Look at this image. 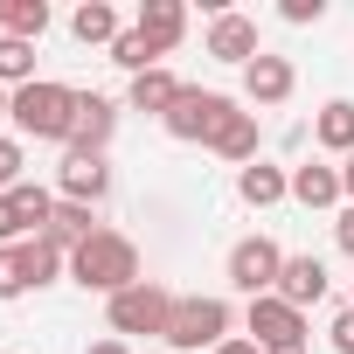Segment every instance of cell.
<instances>
[{"instance_id":"8","label":"cell","mask_w":354,"mask_h":354,"mask_svg":"<svg viewBox=\"0 0 354 354\" xmlns=\"http://www.w3.org/2000/svg\"><path fill=\"white\" fill-rule=\"evenodd\" d=\"M49 216H56V195L35 188V181H21L15 195H0V243H28V236H42Z\"/></svg>"},{"instance_id":"24","label":"cell","mask_w":354,"mask_h":354,"mask_svg":"<svg viewBox=\"0 0 354 354\" xmlns=\"http://www.w3.org/2000/svg\"><path fill=\"white\" fill-rule=\"evenodd\" d=\"M21 84H35V42L0 35V91H21Z\"/></svg>"},{"instance_id":"36","label":"cell","mask_w":354,"mask_h":354,"mask_svg":"<svg viewBox=\"0 0 354 354\" xmlns=\"http://www.w3.org/2000/svg\"><path fill=\"white\" fill-rule=\"evenodd\" d=\"M0 354H8V347H0Z\"/></svg>"},{"instance_id":"26","label":"cell","mask_w":354,"mask_h":354,"mask_svg":"<svg viewBox=\"0 0 354 354\" xmlns=\"http://www.w3.org/2000/svg\"><path fill=\"white\" fill-rule=\"evenodd\" d=\"M21 167H28V146L0 132V195H15V188H21Z\"/></svg>"},{"instance_id":"23","label":"cell","mask_w":354,"mask_h":354,"mask_svg":"<svg viewBox=\"0 0 354 354\" xmlns=\"http://www.w3.org/2000/svg\"><path fill=\"white\" fill-rule=\"evenodd\" d=\"M21 250V278H28V292H42V285H56L63 271H70V257L49 243V236H28V243H15Z\"/></svg>"},{"instance_id":"1","label":"cell","mask_w":354,"mask_h":354,"mask_svg":"<svg viewBox=\"0 0 354 354\" xmlns=\"http://www.w3.org/2000/svg\"><path fill=\"white\" fill-rule=\"evenodd\" d=\"M146 271H139V243L125 236V230H97L91 243H77L70 250V285H84V292H97V299H118L125 285H139Z\"/></svg>"},{"instance_id":"27","label":"cell","mask_w":354,"mask_h":354,"mask_svg":"<svg viewBox=\"0 0 354 354\" xmlns=\"http://www.w3.org/2000/svg\"><path fill=\"white\" fill-rule=\"evenodd\" d=\"M8 299H28V278H21V250L0 243V306Z\"/></svg>"},{"instance_id":"11","label":"cell","mask_w":354,"mask_h":354,"mask_svg":"<svg viewBox=\"0 0 354 354\" xmlns=\"http://www.w3.org/2000/svg\"><path fill=\"white\" fill-rule=\"evenodd\" d=\"M299 91V70H292V56H257L250 70H243V104H257V111H278L285 97Z\"/></svg>"},{"instance_id":"28","label":"cell","mask_w":354,"mask_h":354,"mask_svg":"<svg viewBox=\"0 0 354 354\" xmlns=\"http://www.w3.org/2000/svg\"><path fill=\"white\" fill-rule=\"evenodd\" d=\"M278 15H285L292 28H313V21L326 15V0H278Z\"/></svg>"},{"instance_id":"2","label":"cell","mask_w":354,"mask_h":354,"mask_svg":"<svg viewBox=\"0 0 354 354\" xmlns=\"http://www.w3.org/2000/svg\"><path fill=\"white\" fill-rule=\"evenodd\" d=\"M15 132L21 139H49V146H70L77 132V91L56 84V77H35L15 91Z\"/></svg>"},{"instance_id":"16","label":"cell","mask_w":354,"mask_h":354,"mask_svg":"<svg viewBox=\"0 0 354 354\" xmlns=\"http://www.w3.org/2000/svg\"><path fill=\"white\" fill-rule=\"evenodd\" d=\"M181 91H188V84H181V77H174V70L160 63V70H146V77H132V84H125V111L167 118V111H174V97H181Z\"/></svg>"},{"instance_id":"14","label":"cell","mask_w":354,"mask_h":354,"mask_svg":"<svg viewBox=\"0 0 354 354\" xmlns=\"http://www.w3.org/2000/svg\"><path fill=\"white\" fill-rule=\"evenodd\" d=\"M278 299H285V306H299V313H306V306H319V299H326V264H319L313 250H299V257L285 250V271H278Z\"/></svg>"},{"instance_id":"22","label":"cell","mask_w":354,"mask_h":354,"mask_svg":"<svg viewBox=\"0 0 354 354\" xmlns=\"http://www.w3.org/2000/svg\"><path fill=\"white\" fill-rule=\"evenodd\" d=\"M49 0H0V35H15V42H42L49 35Z\"/></svg>"},{"instance_id":"4","label":"cell","mask_w":354,"mask_h":354,"mask_svg":"<svg viewBox=\"0 0 354 354\" xmlns=\"http://www.w3.org/2000/svg\"><path fill=\"white\" fill-rule=\"evenodd\" d=\"M167 313H174V292H167L160 278H139V285H125L118 299H104V319H111L118 340H132V333L160 340V333H167Z\"/></svg>"},{"instance_id":"20","label":"cell","mask_w":354,"mask_h":354,"mask_svg":"<svg viewBox=\"0 0 354 354\" xmlns=\"http://www.w3.org/2000/svg\"><path fill=\"white\" fill-rule=\"evenodd\" d=\"M97 230H104V223H97V209H84V202H56V216H49V230H42V236L70 257V250H77V243H91Z\"/></svg>"},{"instance_id":"12","label":"cell","mask_w":354,"mask_h":354,"mask_svg":"<svg viewBox=\"0 0 354 354\" xmlns=\"http://www.w3.org/2000/svg\"><path fill=\"white\" fill-rule=\"evenodd\" d=\"M111 132H118V104L104 91H77V132H70L63 153H104Z\"/></svg>"},{"instance_id":"3","label":"cell","mask_w":354,"mask_h":354,"mask_svg":"<svg viewBox=\"0 0 354 354\" xmlns=\"http://www.w3.org/2000/svg\"><path fill=\"white\" fill-rule=\"evenodd\" d=\"M230 326H236V313H230V299H216V292H195V299H174V313H167V347L174 354H216L223 340H230Z\"/></svg>"},{"instance_id":"19","label":"cell","mask_w":354,"mask_h":354,"mask_svg":"<svg viewBox=\"0 0 354 354\" xmlns=\"http://www.w3.org/2000/svg\"><path fill=\"white\" fill-rule=\"evenodd\" d=\"M209 153H216V160H230V167H250V160H257V111H243V104H236V111L223 118V132H216V146H209Z\"/></svg>"},{"instance_id":"13","label":"cell","mask_w":354,"mask_h":354,"mask_svg":"<svg viewBox=\"0 0 354 354\" xmlns=\"http://www.w3.org/2000/svg\"><path fill=\"white\" fill-rule=\"evenodd\" d=\"M132 28L146 35L153 56H174L181 35H188V8H181V0H139V21H132Z\"/></svg>"},{"instance_id":"17","label":"cell","mask_w":354,"mask_h":354,"mask_svg":"<svg viewBox=\"0 0 354 354\" xmlns=\"http://www.w3.org/2000/svg\"><path fill=\"white\" fill-rule=\"evenodd\" d=\"M292 202H299V209H333V202H347V195H340V167L299 160V167H292Z\"/></svg>"},{"instance_id":"18","label":"cell","mask_w":354,"mask_h":354,"mask_svg":"<svg viewBox=\"0 0 354 354\" xmlns=\"http://www.w3.org/2000/svg\"><path fill=\"white\" fill-rule=\"evenodd\" d=\"M70 35H77L84 49H111V42L125 35V21H118V8H111V0H84V8L70 15Z\"/></svg>"},{"instance_id":"25","label":"cell","mask_w":354,"mask_h":354,"mask_svg":"<svg viewBox=\"0 0 354 354\" xmlns=\"http://www.w3.org/2000/svg\"><path fill=\"white\" fill-rule=\"evenodd\" d=\"M111 63H118V70H132V77H146V70H160V56L146 49V35H139V28H125V35L111 42Z\"/></svg>"},{"instance_id":"32","label":"cell","mask_w":354,"mask_h":354,"mask_svg":"<svg viewBox=\"0 0 354 354\" xmlns=\"http://www.w3.org/2000/svg\"><path fill=\"white\" fill-rule=\"evenodd\" d=\"M84 354H132V347H125V340H118V333H104V340H91V347H84Z\"/></svg>"},{"instance_id":"30","label":"cell","mask_w":354,"mask_h":354,"mask_svg":"<svg viewBox=\"0 0 354 354\" xmlns=\"http://www.w3.org/2000/svg\"><path fill=\"white\" fill-rule=\"evenodd\" d=\"M333 243H340V250H347V257H354V202H347V209H340V216H333Z\"/></svg>"},{"instance_id":"21","label":"cell","mask_w":354,"mask_h":354,"mask_svg":"<svg viewBox=\"0 0 354 354\" xmlns=\"http://www.w3.org/2000/svg\"><path fill=\"white\" fill-rule=\"evenodd\" d=\"M313 139L326 146V153H354V97H326L319 104V118H313Z\"/></svg>"},{"instance_id":"15","label":"cell","mask_w":354,"mask_h":354,"mask_svg":"<svg viewBox=\"0 0 354 354\" xmlns=\"http://www.w3.org/2000/svg\"><path fill=\"white\" fill-rule=\"evenodd\" d=\"M236 195H243V209H278L292 195V167H271V160L236 167Z\"/></svg>"},{"instance_id":"34","label":"cell","mask_w":354,"mask_h":354,"mask_svg":"<svg viewBox=\"0 0 354 354\" xmlns=\"http://www.w3.org/2000/svg\"><path fill=\"white\" fill-rule=\"evenodd\" d=\"M15 118V91H0V125H8Z\"/></svg>"},{"instance_id":"7","label":"cell","mask_w":354,"mask_h":354,"mask_svg":"<svg viewBox=\"0 0 354 354\" xmlns=\"http://www.w3.org/2000/svg\"><path fill=\"white\" fill-rule=\"evenodd\" d=\"M243 333H250L264 354H278V347H306V313L285 306L278 292H264V299L243 306Z\"/></svg>"},{"instance_id":"33","label":"cell","mask_w":354,"mask_h":354,"mask_svg":"<svg viewBox=\"0 0 354 354\" xmlns=\"http://www.w3.org/2000/svg\"><path fill=\"white\" fill-rule=\"evenodd\" d=\"M340 195H347V202H354V153H347V160H340Z\"/></svg>"},{"instance_id":"37","label":"cell","mask_w":354,"mask_h":354,"mask_svg":"<svg viewBox=\"0 0 354 354\" xmlns=\"http://www.w3.org/2000/svg\"><path fill=\"white\" fill-rule=\"evenodd\" d=\"M347 306H354V299H347Z\"/></svg>"},{"instance_id":"6","label":"cell","mask_w":354,"mask_h":354,"mask_svg":"<svg viewBox=\"0 0 354 354\" xmlns=\"http://www.w3.org/2000/svg\"><path fill=\"white\" fill-rule=\"evenodd\" d=\"M230 285L243 292V299H264V292H278V271H285V250L271 243V236H236L230 243Z\"/></svg>"},{"instance_id":"9","label":"cell","mask_w":354,"mask_h":354,"mask_svg":"<svg viewBox=\"0 0 354 354\" xmlns=\"http://www.w3.org/2000/svg\"><path fill=\"white\" fill-rule=\"evenodd\" d=\"M202 49H209L216 63H230V70H250V63L264 56V42H257V21H250V15H236V8H223V15L209 21Z\"/></svg>"},{"instance_id":"5","label":"cell","mask_w":354,"mask_h":354,"mask_svg":"<svg viewBox=\"0 0 354 354\" xmlns=\"http://www.w3.org/2000/svg\"><path fill=\"white\" fill-rule=\"evenodd\" d=\"M230 111H236V97H230V91H202V84H188L160 125H167V139H181V146H216V132H223V118H230Z\"/></svg>"},{"instance_id":"31","label":"cell","mask_w":354,"mask_h":354,"mask_svg":"<svg viewBox=\"0 0 354 354\" xmlns=\"http://www.w3.org/2000/svg\"><path fill=\"white\" fill-rule=\"evenodd\" d=\"M216 354H264V347H257V340H250V333H230V340H223V347H216Z\"/></svg>"},{"instance_id":"35","label":"cell","mask_w":354,"mask_h":354,"mask_svg":"<svg viewBox=\"0 0 354 354\" xmlns=\"http://www.w3.org/2000/svg\"><path fill=\"white\" fill-rule=\"evenodd\" d=\"M278 354H306V347H278Z\"/></svg>"},{"instance_id":"10","label":"cell","mask_w":354,"mask_h":354,"mask_svg":"<svg viewBox=\"0 0 354 354\" xmlns=\"http://www.w3.org/2000/svg\"><path fill=\"white\" fill-rule=\"evenodd\" d=\"M104 195H111V160H104V153H63V167H56V202L97 209Z\"/></svg>"},{"instance_id":"29","label":"cell","mask_w":354,"mask_h":354,"mask_svg":"<svg viewBox=\"0 0 354 354\" xmlns=\"http://www.w3.org/2000/svg\"><path fill=\"white\" fill-rule=\"evenodd\" d=\"M326 340H333V354H354V306H340V313H333Z\"/></svg>"}]
</instances>
